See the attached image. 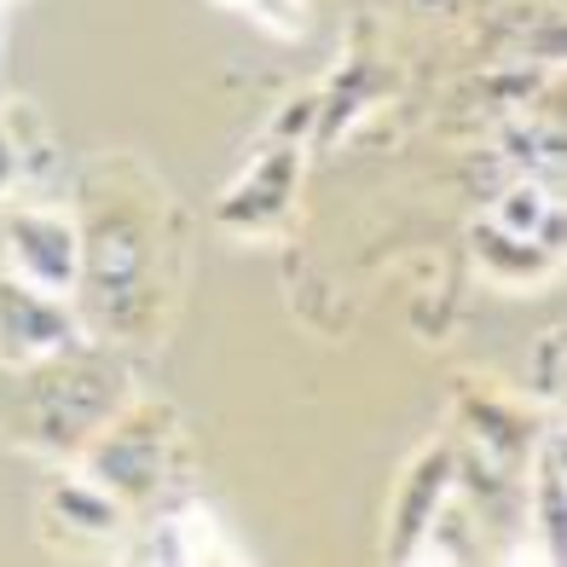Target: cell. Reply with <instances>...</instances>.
<instances>
[{"label": "cell", "mask_w": 567, "mask_h": 567, "mask_svg": "<svg viewBox=\"0 0 567 567\" xmlns=\"http://www.w3.org/2000/svg\"><path fill=\"white\" fill-rule=\"evenodd\" d=\"M7 255L23 284H35V290L59 296V301L82 278V244H75V226L59 215H18L7 226Z\"/></svg>", "instance_id": "cell-1"}, {"label": "cell", "mask_w": 567, "mask_h": 567, "mask_svg": "<svg viewBox=\"0 0 567 567\" xmlns=\"http://www.w3.org/2000/svg\"><path fill=\"white\" fill-rule=\"evenodd\" d=\"M550 215V203L538 186H515L504 203H498V231H509V238H538V220Z\"/></svg>", "instance_id": "cell-2"}, {"label": "cell", "mask_w": 567, "mask_h": 567, "mask_svg": "<svg viewBox=\"0 0 567 567\" xmlns=\"http://www.w3.org/2000/svg\"><path fill=\"white\" fill-rule=\"evenodd\" d=\"M59 509L70 515V522H82V527H93V533H105V527H116V504H111V498H99L93 486H64V493H59Z\"/></svg>", "instance_id": "cell-3"}, {"label": "cell", "mask_w": 567, "mask_h": 567, "mask_svg": "<svg viewBox=\"0 0 567 567\" xmlns=\"http://www.w3.org/2000/svg\"><path fill=\"white\" fill-rule=\"evenodd\" d=\"M244 12H249L255 23H267L272 35H301L307 0H244Z\"/></svg>", "instance_id": "cell-4"}, {"label": "cell", "mask_w": 567, "mask_h": 567, "mask_svg": "<svg viewBox=\"0 0 567 567\" xmlns=\"http://www.w3.org/2000/svg\"><path fill=\"white\" fill-rule=\"evenodd\" d=\"M23 174V157H18V145H12V134L0 127V197L12 192V179Z\"/></svg>", "instance_id": "cell-5"}, {"label": "cell", "mask_w": 567, "mask_h": 567, "mask_svg": "<svg viewBox=\"0 0 567 567\" xmlns=\"http://www.w3.org/2000/svg\"><path fill=\"white\" fill-rule=\"evenodd\" d=\"M220 7H244V0H220Z\"/></svg>", "instance_id": "cell-6"}]
</instances>
